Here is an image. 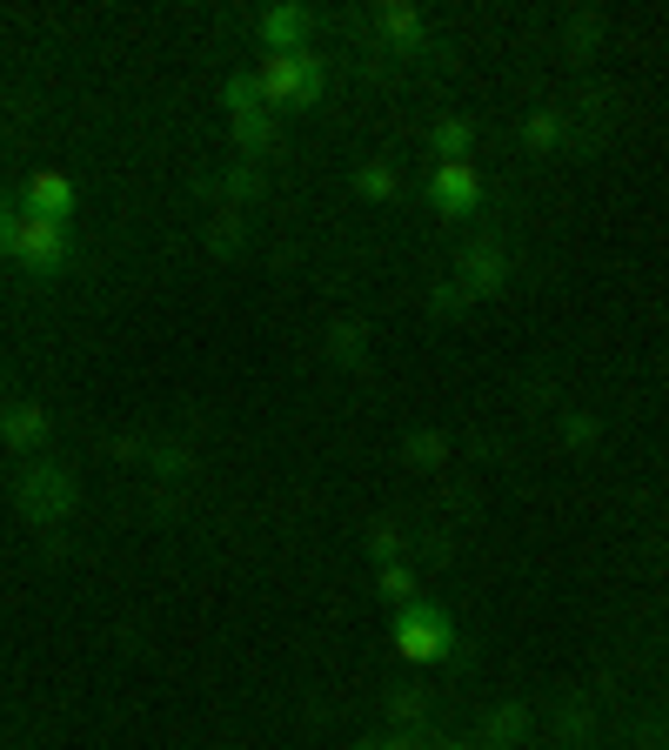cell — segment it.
Masks as SVG:
<instances>
[{
  "label": "cell",
  "instance_id": "obj_1",
  "mask_svg": "<svg viewBox=\"0 0 669 750\" xmlns=\"http://www.w3.org/2000/svg\"><path fill=\"white\" fill-rule=\"evenodd\" d=\"M255 88H261L268 107L314 101V94H322V61H314V54H268L261 74H255Z\"/></svg>",
  "mask_w": 669,
  "mask_h": 750
},
{
  "label": "cell",
  "instance_id": "obj_2",
  "mask_svg": "<svg viewBox=\"0 0 669 750\" xmlns=\"http://www.w3.org/2000/svg\"><path fill=\"white\" fill-rule=\"evenodd\" d=\"M449 644H455V630L428 610V603H409V610L396 616V650H402L409 663H436Z\"/></svg>",
  "mask_w": 669,
  "mask_h": 750
},
{
  "label": "cell",
  "instance_id": "obj_3",
  "mask_svg": "<svg viewBox=\"0 0 669 750\" xmlns=\"http://www.w3.org/2000/svg\"><path fill=\"white\" fill-rule=\"evenodd\" d=\"M21 509L34 523H61L74 509V476H67V469H34V476L21 483Z\"/></svg>",
  "mask_w": 669,
  "mask_h": 750
},
{
  "label": "cell",
  "instance_id": "obj_4",
  "mask_svg": "<svg viewBox=\"0 0 669 750\" xmlns=\"http://www.w3.org/2000/svg\"><path fill=\"white\" fill-rule=\"evenodd\" d=\"M14 255H27L34 268H61L67 228H61L54 215H21V221H14Z\"/></svg>",
  "mask_w": 669,
  "mask_h": 750
},
{
  "label": "cell",
  "instance_id": "obj_5",
  "mask_svg": "<svg viewBox=\"0 0 669 750\" xmlns=\"http://www.w3.org/2000/svg\"><path fill=\"white\" fill-rule=\"evenodd\" d=\"M428 194H436L442 215H468V208L483 202V181H476V168H468V162H436V181H428Z\"/></svg>",
  "mask_w": 669,
  "mask_h": 750
},
{
  "label": "cell",
  "instance_id": "obj_6",
  "mask_svg": "<svg viewBox=\"0 0 669 750\" xmlns=\"http://www.w3.org/2000/svg\"><path fill=\"white\" fill-rule=\"evenodd\" d=\"M301 34H308V14H301V8H268V14H261L268 54H301Z\"/></svg>",
  "mask_w": 669,
  "mask_h": 750
},
{
  "label": "cell",
  "instance_id": "obj_7",
  "mask_svg": "<svg viewBox=\"0 0 669 750\" xmlns=\"http://www.w3.org/2000/svg\"><path fill=\"white\" fill-rule=\"evenodd\" d=\"M27 202H34V215H54V221H61V215L74 208V181H67V175H34V181H27Z\"/></svg>",
  "mask_w": 669,
  "mask_h": 750
},
{
  "label": "cell",
  "instance_id": "obj_8",
  "mask_svg": "<svg viewBox=\"0 0 669 750\" xmlns=\"http://www.w3.org/2000/svg\"><path fill=\"white\" fill-rule=\"evenodd\" d=\"M502 275H509L502 249L483 242V249H468V282H462V289H468V295H489V289H502Z\"/></svg>",
  "mask_w": 669,
  "mask_h": 750
},
{
  "label": "cell",
  "instance_id": "obj_9",
  "mask_svg": "<svg viewBox=\"0 0 669 750\" xmlns=\"http://www.w3.org/2000/svg\"><path fill=\"white\" fill-rule=\"evenodd\" d=\"M0 436H8L14 449H27V443H41V436H48V416L34 409V403H27V409H8V422H0Z\"/></svg>",
  "mask_w": 669,
  "mask_h": 750
},
{
  "label": "cell",
  "instance_id": "obj_10",
  "mask_svg": "<svg viewBox=\"0 0 669 750\" xmlns=\"http://www.w3.org/2000/svg\"><path fill=\"white\" fill-rule=\"evenodd\" d=\"M375 27L388 34V41H415V8L409 0H388V8L375 14Z\"/></svg>",
  "mask_w": 669,
  "mask_h": 750
},
{
  "label": "cell",
  "instance_id": "obj_11",
  "mask_svg": "<svg viewBox=\"0 0 669 750\" xmlns=\"http://www.w3.org/2000/svg\"><path fill=\"white\" fill-rule=\"evenodd\" d=\"M234 135H242V148H268V135H274V122H268V114H261V107H242V114H234Z\"/></svg>",
  "mask_w": 669,
  "mask_h": 750
},
{
  "label": "cell",
  "instance_id": "obj_12",
  "mask_svg": "<svg viewBox=\"0 0 669 750\" xmlns=\"http://www.w3.org/2000/svg\"><path fill=\"white\" fill-rule=\"evenodd\" d=\"M436 154L442 162H462L468 154V122H436Z\"/></svg>",
  "mask_w": 669,
  "mask_h": 750
},
{
  "label": "cell",
  "instance_id": "obj_13",
  "mask_svg": "<svg viewBox=\"0 0 669 750\" xmlns=\"http://www.w3.org/2000/svg\"><path fill=\"white\" fill-rule=\"evenodd\" d=\"M356 188L369 194V202H388V194H396V168H382V162H369V168L356 175Z\"/></svg>",
  "mask_w": 669,
  "mask_h": 750
},
{
  "label": "cell",
  "instance_id": "obj_14",
  "mask_svg": "<svg viewBox=\"0 0 669 750\" xmlns=\"http://www.w3.org/2000/svg\"><path fill=\"white\" fill-rule=\"evenodd\" d=\"M329 348L342 355V363H362V322H335V329H329Z\"/></svg>",
  "mask_w": 669,
  "mask_h": 750
},
{
  "label": "cell",
  "instance_id": "obj_15",
  "mask_svg": "<svg viewBox=\"0 0 669 750\" xmlns=\"http://www.w3.org/2000/svg\"><path fill=\"white\" fill-rule=\"evenodd\" d=\"M563 436H569V449H596V443H603V422H596V416H569Z\"/></svg>",
  "mask_w": 669,
  "mask_h": 750
},
{
  "label": "cell",
  "instance_id": "obj_16",
  "mask_svg": "<svg viewBox=\"0 0 669 750\" xmlns=\"http://www.w3.org/2000/svg\"><path fill=\"white\" fill-rule=\"evenodd\" d=\"M409 589H415V583H409V570L382 563V597H388V603H402V610H409Z\"/></svg>",
  "mask_w": 669,
  "mask_h": 750
},
{
  "label": "cell",
  "instance_id": "obj_17",
  "mask_svg": "<svg viewBox=\"0 0 669 750\" xmlns=\"http://www.w3.org/2000/svg\"><path fill=\"white\" fill-rule=\"evenodd\" d=\"M563 141V122L556 114H529V148H556Z\"/></svg>",
  "mask_w": 669,
  "mask_h": 750
},
{
  "label": "cell",
  "instance_id": "obj_18",
  "mask_svg": "<svg viewBox=\"0 0 669 750\" xmlns=\"http://www.w3.org/2000/svg\"><path fill=\"white\" fill-rule=\"evenodd\" d=\"M409 456H415V462H442V456H449V443L436 436V429H422V436H409Z\"/></svg>",
  "mask_w": 669,
  "mask_h": 750
},
{
  "label": "cell",
  "instance_id": "obj_19",
  "mask_svg": "<svg viewBox=\"0 0 669 750\" xmlns=\"http://www.w3.org/2000/svg\"><path fill=\"white\" fill-rule=\"evenodd\" d=\"M428 302H436V315H455V308H468V289H462V282H442Z\"/></svg>",
  "mask_w": 669,
  "mask_h": 750
},
{
  "label": "cell",
  "instance_id": "obj_20",
  "mask_svg": "<svg viewBox=\"0 0 669 750\" xmlns=\"http://www.w3.org/2000/svg\"><path fill=\"white\" fill-rule=\"evenodd\" d=\"M261 101V88L248 81V74H242V81H228V114H242V107H255Z\"/></svg>",
  "mask_w": 669,
  "mask_h": 750
},
{
  "label": "cell",
  "instance_id": "obj_21",
  "mask_svg": "<svg viewBox=\"0 0 669 750\" xmlns=\"http://www.w3.org/2000/svg\"><path fill=\"white\" fill-rule=\"evenodd\" d=\"M234 242H242V215H234V208H228V215L215 221V249H234Z\"/></svg>",
  "mask_w": 669,
  "mask_h": 750
},
{
  "label": "cell",
  "instance_id": "obj_22",
  "mask_svg": "<svg viewBox=\"0 0 669 750\" xmlns=\"http://www.w3.org/2000/svg\"><path fill=\"white\" fill-rule=\"evenodd\" d=\"M489 730H496V737H502V743H509V737H516V730H523V710H502V717H496V724H489Z\"/></svg>",
  "mask_w": 669,
  "mask_h": 750
},
{
  "label": "cell",
  "instance_id": "obj_23",
  "mask_svg": "<svg viewBox=\"0 0 669 750\" xmlns=\"http://www.w3.org/2000/svg\"><path fill=\"white\" fill-rule=\"evenodd\" d=\"M396 549H402V536H396V530H375V557H382V563L396 557Z\"/></svg>",
  "mask_w": 669,
  "mask_h": 750
},
{
  "label": "cell",
  "instance_id": "obj_24",
  "mask_svg": "<svg viewBox=\"0 0 669 750\" xmlns=\"http://www.w3.org/2000/svg\"><path fill=\"white\" fill-rule=\"evenodd\" d=\"M362 750H409V743H362Z\"/></svg>",
  "mask_w": 669,
  "mask_h": 750
},
{
  "label": "cell",
  "instance_id": "obj_25",
  "mask_svg": "<svg viewBox=\"0 0 669 750\" xmlns=\"http://www.w3.org/2000/svg\"><path fill=\"white\" fill-rule=\"evenodd\" d=\"M436 750H462V743H436Z\"/></svg>",
  "mask_w": 669,
  "mask_h": 750
},
{
  "label": "cell",
  "instance_id": "obj_26",
  "mask_svg": "<svg viewBox=\"0 0 669 750\" xmlns=\"http://www.w3.org/2000/svg\"><path fill=\"white\" fill-rule=\"evenodd\" d=\"M0 221H8V202H0Z\"/></svg>",
  "mask_w": 669,
  "mask_h": 750
}]
</instances>
